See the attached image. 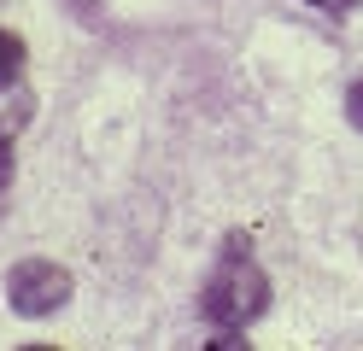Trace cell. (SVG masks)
Returning a JSON list of instances; mask_svg holds the SVG:
<instances>
[{"mask_svg":"<svg viewBox=\"0 0 363 351\" xmlns=\"http://www.w3.org/2000/svg\"><path fill=\"white\" fill-rule=\"evenodd\" d=\"M346 117L363 129V82H352V94H346Z\"/></svg>","mask_w":363,"mask_h":351,"instance_id":"cell-5","label":"cell"},{"mask_svg":"<svg viewBox=\"0 0 363 351\" xmlns=\"http://www.w3.org/2000/svg\"><path fill=\"white\" fill-rule=\"evenodd\" d=\"M311 6H323V12H352L357 0H311Z\"/></svg>","mask_w":363,"mask_h":351,"instance_id":"cell-6","label":"cell"},{"mask_svg":"<svg viewBox=\"0 0 363 351\" xmlns=\"http://www.w3.org/2000/svg\"><path fill=\"white\" fill-rule=\"evenodd\" d=\"M6 299H12L18 316H53L71 299V275L59 264H48V257H30V264H18L6 275Z\"/></svg>","mask_w":363,"mask_h":351,"instance_id":"cell-2","label":"cell"},{"mask_svg":"<svg viewBox=\"0 0 363 351\" xmlns=\"http://www.w3.org/2000/svg\"><path fill=\"white\" fill-rule=\"evenodd\" d=\"M264 304H269V275L252 264L246 240H229L211 281H206V293H199V311H206V322L217 334H240L246 322L264 316Z\"/></svg>","mask_w":363,"mask_h":351,"instance_id":"cell-1","label":"cell"},{"mask_svg":"<svg viewBox=\"0 0 363 351\" xmlns=\"http://www.w3.org/2000/svg\"><path fill=\"white\" fill-rule=\"evenodd\" d=\"M30 106L35 100L18 82H0V199H6V187H12V140L30 123Z\"/></svg>","mask_w":363,"mask_h":351,"instance_id":"cell-3","label":"cell"},{"mask_svg":"<svg viewBox=\"0 0 363 351\" xmlns=\"http://www.w3.org/2000/svg\"><path fill=\"white\" fill-rule=\"evenodd\" d=\"M18 70H24V41L0 30V82H18Z\"/></svg>","mask_w":363,"mask_h":351,"instance_id":"cell-4","label":"cell"},{"mask_svg":"<svg viewBox=\"0 0 363 351\" xmlns=\"http://www.w3.org/2000/svg\"><path fill=\"white\" fill-rule=\"evenodd\" d=\"M77 6H94V0H77Z\"/></svg>","mask_w":363,"mask_h":351,"instance_id":"cell-7","label":"cell"}]
</instances>
